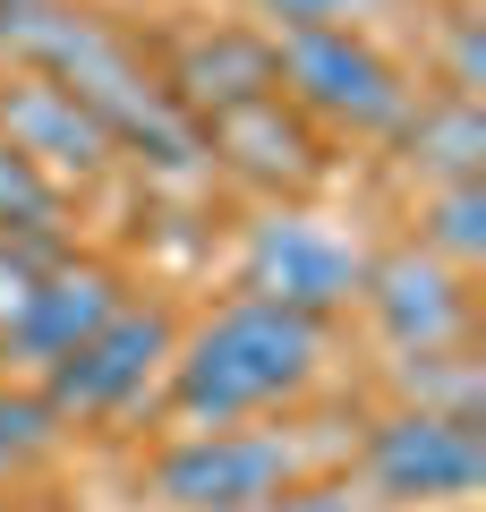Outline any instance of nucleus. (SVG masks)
<instances>
[{
	"label": "nucleus",
	"mask_w": 486,
	"mask_h": 512,
	"mask_svg": "<svg viewBox=\"0 0 486 512\" xmlns=\"http://www.w3.org/2000/svg\"><path fill=\"white\" fill-rule=\"evenodd\" d=\"M324 359V325L265 299H231L214 325L188 333V350H171V402L188 427H239L248 410L290 402Z\"/></svg>",
	"instance_id": "f257e3e1"
},
{
	"label": "nucleus",
	"mask_w": 486,
	"mask_h": 512,
	"mask_svg": "<svg viewBox=\"0 0 486 512\" xmlns=\"http://www.w3.org/2000/svg\"><path fill=\"white\" fill-rule=\"evenodd\" d=\"M0 43H18L26 60H43V77L69 86L111 137H137L162 163H188V154H197V137H188V120L171 111V94H162L154 77L128 60V43L103 35L94 18L52 9V0H9V9H0Z\"/></svg>",
	"instance_id": "f03ea898"
},
{
	"label": "nucleus",
	"mask_w": 486,
	"mask_h": 512,
	"mask_svg": "<svg viewBox=\"0 0 486 512\" xmlns=\"http://www.w3.org/2000/svg\"><path fill=\"white\" fill-rule=\"evenodd\" d=\"M316 111L333 128H401L410 120V86L367 35H273V94Z\"/></svg>",
	"instance_id": "7ed1b4c3"
},
{
	"label": "nucleus",
	"mask_w": 486,
	"mask_h": 512,
	"mask_svg": "<svg viewBox=\"0 0 486 512\" xmlns=\"http://www.w3.org/2000/svg\"><path fill=\"white\" fill-rule=\"evenodd\" d=\"M299 453L282 436H239V427H197L180 453H162L154 495L180 512H256L273 495H290Z\"/></svg>",
	"instance_id": "20e7f679"
},
{
	"label": "nucleus",
	"mask_w": 486,
	"mask_h": 512,
	"mask_svg": "<svg viewBox=\"0 0 486 512\" xmlns=\"http://www.w3.org/2000/svg\"><path fill=\"white\" fill-rule=\"evenodd\" d=\"M359 282H367V265L324 231V222H307V214H265L256 222V239H248V299L324 325L333 308L359 299Z\"/></svg>",
	"instance_id": "39448f33"
},
{
	"label": "nucleus",
	"mask_w": 486,
	"mask_h": 512,
	"mask_svg": "<svg viewBox=\"0 0 486 512\" xmlns=\"http://www.w3.org/2000/svg\"><path fill=\"white\" fill-rule=\"evenodd\" d=\"M162 359H171V316L162 308H111L103 325L52 367V410H69V419L128 410Z\"/></svg>",
	"instance_id": "423d86ee"
},
{
	"label": "nucleus",
	"mask_w": 486,
	"mask_h": 512,
	"mask_svg": "<svg viewBox=\"0 0 486 512\" xmlns=\"http://www.w3.org/2000/svg\"><path fill=\"white\" fill-rule=\"evenodd\" d=\"M367 470H376V487L401 495V504L469 495L486 478V436H478V419H461V410H401V419L376 427Z\"/></svg>",
	"instance_id": "0eeeda50"
},
{
	"label": "nucleus",
	"mask_w": 486,
	"mask_h": 512,
	"mask_svg": "<svg viewBox=\"0 0 486 512\" xmlns=\"http://www.w3.org/2000/svg\"><path fill=\"white\" fill-rule=\"evenodd\" d=\"M0 137H9V154L35 163L52 188L69 180V171H77V180L103 171V154H111V128L94 120L69 86H52V77H18V86H0Z\"/></svg>",
	"instance_id": "6e6552de"
},
{
	"label": "nucleus",
	"mask_w": 486,
	"mask_h": 512,
	"mask_svg": "<svg viewBox=\"0 0 486 512\" xmlns=\"http://www.w3.org/2000/svg\"><path fill=\"white\" fill-rule=\"evenodd\" d=\"M359 299L376 308V325L393 333L401 350H444L452 333L469 325V291H461V274H452L444 256H427V248H410V256H384V265H367Z\"/></svg>",
	"instance_id": "1a4fd4ad"
},
{
	"label": "nucleus",
	"mask_w": 486,
	"mask_h": 512,
	"mask_svg": "<svg viewBox=\"0 0 486 512\" xmlns=\"http://www.w3.org/2000/svg\"><path fill=\"white\" fill-rule=\"evenodd\" d=\"M111 308H120V282H111L103 265H43V282L26 291V308L9 316V350L35 359V367H60Z\"/></svg>",
	"instance_id": "9d476101"
},
{
	"label": "nucleus",
	"mask_w": 486,
	"mask_h": 512,
	"mask_svg": "<svg viewBox=\"0 0 486 512\" xmlns=\"http://www.w3.org/2000/svg\"><path fill=\"white\" fill-rule=\"evenodd\" d=\"M214 146L231 154L239 171H256V180H307V171H316L307 128L282 111V94H256V103H239V111H214Z\"/></svg>",
	"instance_id": "9b49d317"
},
{
	"label": "nucleus",
	"mask_w": 486,
	"mask_h": 512,
	"mask_svg": "<svg viewBox=\"0 0 486 512\" xmlns=\"http://www.w3.org/2000/svg\"><path fill=\"white\" fill-rule=\"evenodd\" d=\"M401 137H410V163L427 171V180H444V188H469V180H478L486 120H478V103H469V94L410 111V120H401Z\"/></svg>",
	"instance_id": "f8f14e48"
},
{
	"label": "nucleus",
	"mask_w": 486,
	"mask_h": 512,
	"mask_svg": "<svg viewBox=\"0 0 486 512\" xmlns=\"http://www.w3.org/2000/svg\"><path fill=\"white\" fill-rule=\"evenodd\" d=\"M0 231H60V188L0 146Z\"/></svg>",
	"instance_id": "ddd939ff"
},
{
	"label": "nucleus",
	"mask_w": 486,
	"mask_h": 512,
	"mask_svg": "<svg viewBox=\"0 0 486 512\" xmlns=\"http://www.w3.org/2000/svg\"><path fill=\"white\" fill-rule=\"evenodd\" d=\"M486 248V188H444L427 214V256H478Z\"/></svg>",
	"instance_id": "4468645a"
},
{
	"label": "nucleus",
	"mask_w": 486,
	"mask_h": 512,
	"mask_svg": "<svg viewBox=\"0 0 486 512\" xmlns=\"http://www.w3.org/2000/svg\"><path fill=\"white\" fill-rule=\"evenodd\" d=\"M282 35H359V18H376L384 0H256Z\"/></svg>",
	"instance_id": "2eb2a0df"
},
{
	"label": "nucleus",
	"mask_w": 486,
	"mask_h": 512,
	"mask_svg": "<svg viewBox=\"0 0 486 512\" xmlns=\"http://www.w3.org/2000/svg\"><path fill=\"white\" fill-rule=\"evenodd\" d=\"M256 512H359V504L333 495V487H299V495H273V504H256Z\"/></svg>",
	"instance_id": "dca6fc26"
}]
</instances>
